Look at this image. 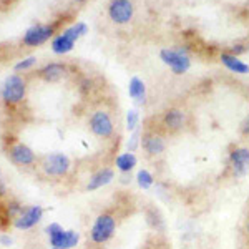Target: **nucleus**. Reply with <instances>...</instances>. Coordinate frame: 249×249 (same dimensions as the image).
I'll list each match as a JSON object with an SVG mask.
<instances>
[{"label": "nucleus", "mask_w": 249, "mask_h": 249, "mask_svg": "<svg viewBox=\"0 0 249 249\" xmlns=\"http://www.w3.org/2000/svg\"><path fill=\"white\" fill-rule=\"evenodd\" d=\"M135 15V5L131 0H111L108 5V17L111 22L118 23V25H124L130 23Z\"/></svg>", "instance_id": "obj_7"}, {"label": "nucleus", "mask_w": 249, "mask_h": 249, "mask_svg": "<svg viewBox=\"0 0 249 249\" xmlns=\"http://www.w3.org/2000/svg\"><path fill=\"white\" fill-rule=\"evenodd\" d=\"M2 195H5V186H3V183L0 181V196Z\"/></svg>", "instance_id": "obj_27"}, {"label": "nucleus", "mask_w": 249, "mask_h": 249, "mask_svg": "<svg viewBox=\"0 0 249 249\" xmlns=\"http://www.w3.org/2000/svg\"><path fill=\"white\" fill-rule=\"evenodd\" d=\"M230 168L234 178H243L249 171V148L238 146L230 153Z\"/></svg>", "instance_id": "obj_9"}, {"label": "nucleus", "mask_w": 249, "mask_h": 249, "mask_svg": "<svg viewBox=\"0 0 249 249\" xmlns=\"http://www.w3.org/2000/svg\"><path fill=\"white\" fill-rule=\"evenodd\" d=\"M52 249H58V248H52Z\"/></svg>", "instance_id": "obj_30"}, {"label": "nucleus", "mask_w": 249, "mask_h": 249, "mask_svg": "<svg viewBox=\"0 0 249 249\" xmlns=\"http://www.w3.org/2000/svg\"><path fill=\"white\" fill-rule=\"evenodd\" d=\"M43 216V210L42 206H30V208H25L22 213H20L18 218H15L14 221V226L17 228V230H30V228H34L35 224L38 223L40 219H42Z\"/></svg>", "instance_id": "obj_13"}, {"label": "nucleus", "mask_w": 249, "mask_h": 249, "mask_svg": "<svg viewBox=\"0 0 249 249\" xmlns=\"http://www.w3.org/2000/svg\"><path fill=\"white\" fill-rule=\"evenodd\" d=\"M37 63V58L35 57H27V58H23V60H20V62L15 65V71H25V70H29V68H32Z\"/></svg>", "instance_id": "obj_23"}, {"label": "nucleus", "mask_w": 249, "mask_h": 249, "mask_svg": "<svg viewBox=\"0 0 249 249\" xmlns=\"http://www.w3.org/2000/svg\"><path fill=\"white\" fill-rule=\"evenodd\" d=\"M42 168L48 176H65L70 171L71 161L63 153H50L43 158Z\"/></svg>", "instance_id": "obj_8"}, {"label": "nucleus", "mask_w": 249, "mask_h": 249, "mask_svg": "<svg viewBox=\"0 0 249 249\" xmlns=\"http://www.w3.org/2000/svg\"><path fill=\"white\" fill-rule=\"evenodd\" d=\"M45 231H47L48 238H50V244L58 249H71L77 246L80 241V236L77 231H73V230L65 231L57 223H52L50 226H47Z\"/></svg>", "instance_id": "obj_4"}, {"label": "nucleus", "mask_w": 249, "mask_h": 249, "mask_svg": "<svg viewBox=\"0 0 249 249\" xmlns=\"http://www.w3.org/2000/svg\"><path fill=\"white\" fill-rule=\"evenodd\" d=\"M22 211H23V208L20 206L17 201L9 203V216H12V218H18L20 213H22Z\"/></svg>", "instance_id": "obj_24"}, {"label": "nucleus", "mask_w": 249, "mask_h": 249, "mask_svg": "<svg viewBox=\"0 0 249 249\" xmlns=\"http://www.w3.org/2000/svg\"><path fill=\"white\" fill-rule=\"evenodd\" d=\"M115 178V171L111 168H100L98 171L93 173L90 176V181L87 184V190L88 191H96L100 188L107 186L108 183H111Z\"/></svg>", "instance_id": "obj_15"}, {"label": "nucleus", "mask_w": 249, "mask_h": 249, "mask_svg": "<svg viewBox=\"0 0 249 249\" xmlns=\"http://www.w3.org/2000/svg\"><path fill=\"white\" fill-rule=\"evenodd\" d=\"M90 130L91 133L98 138H103V140H108L111 138L115 133V123H113V118L111 115L108 113L107 110H96L93 115L90 116Z\"/></svg>", "instance_id": "obj_6"}, {"label": "nucleus", "mask_w": 249, "mask_h": 249, "mask_svg": "<svg viewBox=\"0 0 249 249\" xmlns=\"http://www.w3.org/2000/svg\"><path fill=\"white\" fill-rule=\"evenodd\" d=\"M27 91V85L23 82L22 77L18 75H10V77L5 78V82L2 83V90H0V95H2L3 102L9 103V105H15V103H20L25 96Z\"/></svg>", "instance_id": "obj_5"}, {"label": "nucleus", "mask_w": 249, "mask_h": 249, "mask_svg": "<svg viewBox=\"0 0 249 249\" xmlns=\"http://www.w3.org/2000/svg\"><path fill=\"white\" fill-rule=\"evenodd\" d=\"M136 183H138V186L142 190H150L155 184V176L148 170H140L136 173Z\"/></svg>", "instance_id": "obj_20"}, {"label": "nucleus", "mask_w": 249, "mask_h": 249, "mask_svg": "<svg viewBox=\"0 0 249 249\" xmlns=\"http://www.w3.org/2000/svg\"><path fill=\"white\" fill-rule=\"evenodd\" d=\"M248 232H249V221H248Z\"/></svg>", "instance_id": "obj_29"}, {"label": "nucleus", "mask_w": 249, "mask_h": 249, "mask_svg": "<svg viewBox=\"0 0 249 249\" xmlns=\"http://www.w3.org/2000/svg\"><path fill=\"white\" fill-rule=\"evenodd\" d=\"M142 148L148 156H160L166 150V140L156 130H148L142 136Z\"/></svg>", "instance_id": "obj_10"}, {"label": "nucleus", "mask_w": 249, "mask_h": 249, "mask_svg": "<svg viewBox=\"0 0 249 249\" xmlns=\"http://www.w3.org/2000/svg\"><path fill=\"white\" fill-rule=\"evenodd\" d=\"M77 2H87V0H77Z\"/></svg>", "instance_id": "obj_28"}, {"label": "nucleus", "mask_w": 249, "mask_h": 249, "mask_svg": "<svg viewBox=\"0 0 249 249\" xmlns=\"http://www.w3.org/2000/svg\"><path fill=\"white\" fill-rule=\"evenodd\" d=\"M10 160L18 166H29L35 163V153L23 143H15L10 148Z\"/></svg>", "instance_id": "obj_14"}, {"label": "nucleus", "mask_w": 249, "mask_h": 249, "mask_svg": "<svg viewBox=\"0 0 249 249\" xmlns=\"http://www.w3.org/2000/svg\"><path fill=\"white\" fill-rule=\"evenodd\" d=\"M241 133L249 136V115L243 120V123H241Z\"/></svg>", "instance_id": "obj_25"}, {"label": "nucleus", "mask_w": 249, "mask_h": 249, "mask_svg": "<svg viewBox=\"0 0 249 249\" xmlns=\"http://www.w3.org/2000/svg\"><path fill=\"white\" fill-rule=\"evenodd\" d=\"M128 93L135 100L136 105H144L146 103V85L142 78L133 77L128 83Z\"/></svg>", "instance_id": "obj_17"}, {"label": "nucleus", "mask_w": 249, "mask_h": 249, "mask_svg": "<svg viewBox=\"0 0 249 249\" xmlns=\"http://www.w3.org/2000/svg\"><path fill=\"white\" fill-rule=\"evenodd\" d=\"M0 244H2V246H10L12 238H10V236H7V234H2V236H0Z\"/></svg>", "instance_id": "obj_26"}, {"label": "nucleus", "mask_w": 249, "mask_h": 249, "mask_svg": "<svg viewBox=\"0 0 249 249\" xmlns=\"http://www.w3.org/2000/svg\"><path fill=\"white\" fill-rule=\"evenodd\" d=\"M67 73V67L63 63H48L40 70V77L47 82H57Z\"/></svg>", "instance_id": "obj_18"}, {"label": "nucleus", "mask_w": 249, "mask_h": 249, "mask_svg": "<svg viewBox=\"0 0 249 249\" xmlns=\"http://www.w3.org/2000/svg\"><path fill=\"white\" fill-rule=\"evenodd\" d=\"M219 60H221V63L228 68V70L232 71V73H238V75L249 73V65H248V63H244L239 57L230 53V52H224V53H221Z\"/></svg>", "instance_id": "obj_16"}, {"label": "nucleus", "mask_w": 249, "mask_h": 249, "mask_svg": "<svg viewBox=\"0 0 249 249\" xmlns=\"http://www.w3.org/2000/svg\"><path fill=\"white\" fill-rule=\"evenodd\" d=\"M160 58L164 65L171 68L175 75H183L191 68V58L183 48H163L160 52Z\"/></svg>", "instance_id": "obj_2"}, {"label": "nucleus", "mask_w": 249, "mask_h": 249, "mask_svg": "<svg viewBox=\"0 0 249 249\" xmlns=\"http://www.w3.org/2000/svg\"><path fill=\"white\" fill-rule=\"evenodd\" d=\"M136 163H138V160H136V155L131 153V151H124V153L118 155L115 160V164L116 168H118L122 173H130L135 170Z\"/></svg>", "instance_id": "obj_19"}, {"label": "nucleus", "mask_w": 249, "mask_h": 249, "mask_svg": "<svg viewBox=\"0 0 249 249\" xmlns=\"http://www.w3.org/2000/svg\"><path fill=\"white\" fill-rule=\"evenodd\" d=\"M140 146H142V133H140V130H135L133 133H131L130 140H128V151L135 153Z\"/></svg>", "instance_id": "obj_22"}, {"label": "nucleus", "mask_w": 249, "mask_h": 249, "mask_svg": "<svg viewBox=\"0 0 249 249\" xmlns=\"http://www.w3.org/2000/svg\"><path fill=\"white\" fill-rule=\"evenodd\" d=\"M186 118H184V111L179 108H168L161 115V128L168 133H176V131L183 130Z\"/></svg>", "instance_id": "obj_12"}, {"label": "nucleus", "mask_w": 249, "mask_h": 249, "mask_svg": "<svg viewBox=\"0 0 249 249\" xmlns=\"http://www.w3.org/2000/svg\"><path fill=\"white\" fill-rule=\"evenodd\" d=\"M116 231V219L113 214H108L103 213L98 218L95 219L93 226L90 230V239L95 244H105L107 241H110L113 238Z\"/></svg>", "instance_id": "obj_3"}, {"label": "nucleus", "mask_w": 249, "mask_h": 249, "mask_svg": "<svg viewBox=\"0 0 249 249\" xmlns=\"http://www.w3.org/2000/svg\"><path fill=\"white\" fill-rule=\"evenodd\" d=\"M55 32V25H34L23 35V43L29 47H38L50 40Z\"/></svg>", "instance_id": "obj_11"}, {"label": "nucleus", "mask_w": 249, "mask_h": 249, "mask_svg": "<svg viewBox=\"0 0 249 249\" xmlns=\"http://www.w3.org/2000/svg\"><path fill=\"white\" fill-rule=\"evenodd\" d=\"M138 124H140V113H138V110L131 108V110H128V113H126V128H128V131L138 130Z\"/></svg>", "instance_id": "obj_21"}, {"label": "nucleus", "mask_w": 249, "mask_h": 249, "mask_svg": "<svg viewBox=\"0 0 249 249\" xmlns=\"http://www.w3.org/2000/svg\"><path fill=\"white\" fill-rule=\"evenodd\" d=\"M87 32H88V27H87V23H83V22H77L71 27H68V29H65L62 34L52 40V50H53V53L65 55L68 52H71L75 43H77V40L80 37H83Z\"/></svg>", "instance_id": "obj_1"}]
</instances>
